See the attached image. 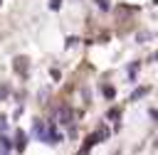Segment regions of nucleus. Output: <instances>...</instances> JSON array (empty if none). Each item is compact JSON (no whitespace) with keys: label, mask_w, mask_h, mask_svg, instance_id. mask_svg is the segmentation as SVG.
<instances>
[{"label":"nucleus","mask_w":158,"mask_h":155,"mask_svg":"<svg viewBox=\"0 0 158 155\" xmlns=\"http://www.w3.org/2000/svg\"><path fill=\"white\" fill-rule=\"evenodd\" d=\"M35 135L40 138V140H44V143H59L62 138L57 135V130H54V125H47L44 121H35Z\"/></svg>","instance_id":"nucleus-1"},{"label":"nucleus","mask_w":158,"mask_h":155,"mask_svg":"<svg viewBox=\"0 0 158 155\" xmlns=\"http://www.w3.org/2000/svg\"><path fill=\"white\" fill-rule=\"evenodd\" d=\"M57 121H59L62 125H69V123H72V108H69V106H59V111H57Z\"/></svg>","instance_id":"nucleus-2"},{"label":"nucleus","mask_w":158,"mask_h":155,"mask_svg":"<svg viewBox=\"0 0 158 155\" xmlns=\"http://www.w3.org/2000/svg\"><path fill=\"white\" fill-rule=\"evenodd\" d=\"M15 69L22 71V76H25V74H27V59H25V57H22V59L17 57V59H15Z\"/></svg>","instance_id":"nucleus-3"},{"label":"nucleus","mask_w":158,"mask_h":155,"mask_svg":"<svg viewBox=\"0 0 158 155\" xmlns=\"http://www.w3.org/2000/svg\"><path fill=\"white\" fill-rule=\"evenodd\" d=\"M146 93H148V89H146V86H143V89H136V91L131 93V101H136V98H141V96H146Z\"/></svg>","instance_id":"nucleus-4"},{"label":"nucleus","mask_w":158,"mask_h":155,"mask_svg":"<svg viewBox=\"0 0 158 155\" xmlns=\"http://www.w3.org/2000/svg\"><path fill=\"white\" fill-rule=\"evenodd\" d=\"M15 148H17V150L25 148V133H17V143H15Z\"/></svg>","instance_id":"nucleus-5"},{"label":"nucleus","mask_w":158,"mask_h":155,"mask_svg":"<svg viewBox=\"0 0 158 155\" xmlns=\"http://www.w3.org/2000/svg\"><path fill=\"white\" fill-rule=\"evenodd\" d=\"M104 96H106V98H114V89H111V86H104Z\"/></svg>","instance_id":"nucleus-6"},{"label":"nucleus","mask_w":158,"mask_h":155,"mask_svg":"<svg viewBox=\"0 0 158 155\" xmlns=\"http://www.w3.org/2000/svg\"><path fill=\"white\" fill-rule=\"evenodd\" d=\"M96 5H99L101 10H109V0H96Z\"/></svg>","instance_id":"nucleus-7"},{"label":"nucleus","mask_w":158,"mask_h":155,"mask_svg":"<svg viewBox=\"0 0 158 155\" xmlns=\"http://www.w3.org/2000/svg\"><path fill=\"white\" fill-rule=\"evenodd\" d=\"M59 5H62V0H49V7H52V10H57Z\"/></svg>","instance_id":"nucleus-8"},{"label":"nucleus","mask_w":158,"mask_h":155,"mask_svg":"<svg viewBox=\"0 0 158 155\" xmlns=\"http://www.w3.org/2000/svg\"><path fill=\"white\" fill-rule=\"evenodd\" d=\"M5 93H7V89H5V86H2V89H0V96H5Z\"/></svg>","instance_id":"nucleus-9"}]
</instances>
